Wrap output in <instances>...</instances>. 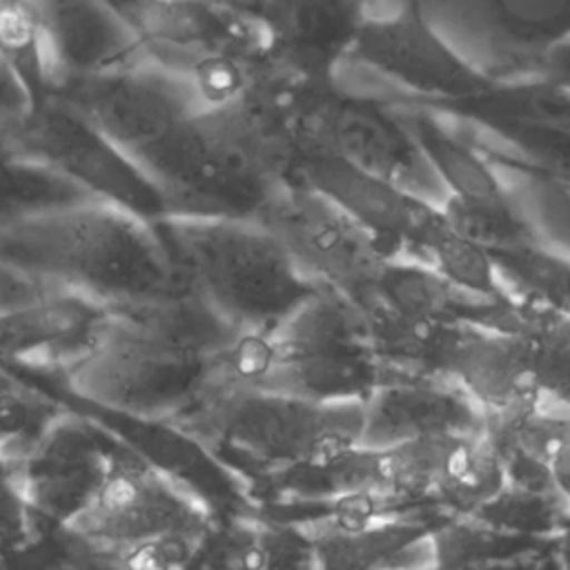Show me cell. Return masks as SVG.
<instances>
[{"label":"cell","mask_w":570,"mask_h":570,"mask_svg":"<svg viewBox=\"0 0 570 570\" xmlns=\"http://www.w3.org/2000/svg\"><path fill=\"white\" fill-rule=\"evenodd\" d=\"M243 336L183 285L151 303L105 309L89 345L58 372L73 396L169 425L198 401Z\"/></svg>","instance_id":"1"},{"label":"cell","mask_w":570,"mask_h":570,"mask_svg":"<svg viewBox=\"0 0 570 570\" xmlns=\"http://www.w3.org/2000/svg\"><path fill=\"white\" fill-rule=\"evenodd\" d=\"M0 263L107 309L151 303L183 287L154 223L107 200L0 227Z\"/></svg>","instance_id":"2"},{"label":"cell","mask_w":570,"mask_h":570,"mask_svg":"<svg viewBox=\"0 0 570 570\" xmlns=\"http://www.w3.org/2000/svg\"><path fill=\"white\" fill-rule=\"evenodd\" d=\"M134 160L156 185L165 216L256 218L292 174L287 154L243 100L196 111Z\"/></svg>","instance_id":"3"},{"label":"cell","mask_w":570,"mask_h":570,"mask_svg":"<svg viewBox=\"0 0 570 570\" xmlns=\"http://www.w3.org/2000/svg\"><path fill=\"white\" fill-rule=\"evenodd\" d=\"M225 370L318 403H363L390 372L356 303L325 285L272 332L245 334L225 356Z\"/></svg>","instance_id":"4"},{"label":"cell","mask_w":570,"mask_h":570,"mask_svg":"<svg viewBox=\"0 0 570 570\" xmlns=\"http://www.w3.org/2000/svg\"><path fill=\"white\" fill-rule=\"evenodd\" d=\"M363 403H318L249 385L225 358L198 401L167 428L212 454H234L276 472L334 461L361 441Z\"/></svg>","instance_id":"5"},{"label":"cell","mask_w":570,"mask_h":570,"mask_svg":"<svg viewBox=\"0 0 570 570\" xmlns=\"http://www.w3.org/2000/svg\"><path fill=\"white\" fill-rule=\"evenodd\" d=\"M151 223L183 285L243 334L272 332L316 289L256 218L160 216Z\"/></svg>","instance_id":"6"},{"label":"cell","mask_w":570,"mask_h":570,"mask_svg":"<svg viewBox=\"0 0 570 570\" xmlns=\"http://www.w3.org/2000/svg\"><path fill=\"white\" fill-rule=\"evenodd\" d=\"M107 2L147 58L194 85L203 109L238 102L267 65L258 18L220 0Z\"/></svg>","instance_id":"7"},{"label":"cell","mask_w":570,"mask_h":570,"mask_svg":"<svg viewBox=\"0 0 570 570\" xmlns=\"http://www.w3.org/2000/svg\"><path fill=\"white\" fill-rule=\"evenodd\" d=\"M332 85L385 105L436 107L488 91L497 82L468 65L412 0H370Z\"/></svg>","instance_id":"8"},{"label":"cell","mask_w":570,"mask_h":570,"mask_svg":"<svg viewBox=\"0 0 570 570\" xmlns=\"http://www.w3.org/2000/svg\"><path fill=\"white\" fill-rule=\"evenodd\" d=\"M416 11L488 80L548 78L570 45V0H412Z\"/></svg>","instance_id":"9"},{"label":"cell","mask_w":570,"mask_h":570,"mask_svg":"<svg viewBox=\"0 0 570 570\" xmlns=\"http://www.w3.org/2000/svg\"><path fill=\"white\" fill-rule=\"evenodd\" d=\"M296 129L301 145L323 147L421 200L439 207L448 198L392 105L345 94L334 85L303 87L296 105Z\"/></svg>","instance_id":"10"},{"label":"cell","mask_w":570,"mask_h":570,"mask_svg":"<svg viewBox=\"0 0 570 570\" xmlns=\"http://www.w3.org/2000/svg\"><path fill=\"white\" fill-rule=\"evenodd\" d=\"M0 149L38 163L100 200L147 220L165 216V203L142 167L96 125L56 96H47L0 138Z\"/></svg>","instance_id":"11"},{"label":"cell","mask_w":570,"mask_h":570,"mask_svg":"<svg viewBox=\"0 0 570 570\" xmlns=\"http://www.w3.org/2000/svg\"><path fill=\"white\" fill-rule=\"evenodd\" d=\"M96 125L131 158L203 111L194 85L145 53L49 91Z\"/></svg>","instance_id":"12"},{"label":"cell","mask_w":570,"mask_h":570,"mask_svg":"<svg viewBox=\"0 0 570 570\" xmlns=\"http://www.w3.org/2000/svg\"><path fill=\"white\" fill-rule=\"evenodd\" d=\"M316 285L347 298L365 287L390 256L330 198L301 180H285L256 216Z\"/></svg>","instance_id":"13"},{"label":"cell","mask_w":570,"mask_h":570,"mask_svg":"<svg viewBox=\"0 0 570 570\" xmlns=\"http://www.w3.org/2000/svg\"><path fill=\"white\" fill-rule=\"evenodd\" d=\"M116 456L98 430L65 410L9 468L38 530L60 532L98 494Z\"/></svg>","instance_id":"14"},{"label":"cell","mask_w":570,"mask_h":570,"mask_svg":"<svg viewBox=\"0 0 570 570\" xmlns=\"http://www.w3.org/2000/svg\"><path fill=\"white\" fill-rule=\"evenodd\" d=\"M430 372L454 381L483 414L510 412L546 396L539 379V345L530 330L443 327Z\"/></svg>","instance_id":"15"},{"label":"cell","mask_w":570,"mask_h":570,"mask_svg":"<svg viewBox=\"0 0 570 570\" xmlns=\"http://www.w3.org/2000/svg\"><path fill=\"white\" fill-rule=\"evenodd\" d=\"M289 180H301L330 198L379 243L385 256H410L419 234L439 209L307 142L298 147Z\"/></svg>","instance_id":"16"},{"label":"cell","mask_w":570,"mask_h":570,"mask_svg":"<svg viewBox=\"0 0 570 570\" xmlns=\"http://www.w3.org/2000/svg\"><path fill=\"white\" fill-rule=\"evenodd\" d=\"M483 410L441 374L387 372L363 401V448H392L430 436H481Z\"/></svg>","instance_id":"17"},{"label":"cell","mask_w":570,"mask_h":570,"mask_svg":"<svg viewBox=\"0 0 570 570\" xmlns=\"http://www.w3.org/2000/svg\"><path fill=\"white\" fill-rule=\"evenodd\" d=\"M367 4L370 0H267L258 22L269 67L298 85H332Z\"/></svg>","instance_id":"18"},{"label":"cell","mask_w":570,"mask_h":570,"mask_svg":"<svg viewBox=\"0 0 570 570\" xmlns=\"http://www.w3.org/2000/svg\"><path fill=\"white\" fill-rule=\"evenodd\" d=\"M38 31L49 91L125 62L142 51L107 0H24Z\"/></svg>","instance_id":"19"},{"label":"cell","mask_w":570,"mask_h":570,"mask_svg":"<svg viewBox=\"0 0 570 570\" xmlns=\"http://www.w3.org/2000/svg\"><path fill=\"white\" fill-rule=\"evenodd\" d=\"M301 530L316 570H407L434 563V528L423 521L338 512Z\"/></svg>","instance_id":"20"},{"label":"cell","mask_w":570,"mask_h":570,"mask_svg":"<svg viewBox=\"0 0 570 570\" xmlns=\"http://www.w3.org/2000/svg\"><path fill=\"white\" fill-rule=\"evenodd\" d=\"M412 131L448 198L468 203L510 200L497 165L448 114L423 105H392Z\"/></svg>","instance_id":"21"},{"label":"cell","mask_w":570,"mask_h":570,"mask_svg":"<svg viewBox=\"0 0 570 570\" xmlns=\"http://www.w3.org/2000/svg\"><path fill=\"white\" fill-rule=\"evenodd\" d=\"M548 537L459 517L434 528V563L441 570H539Z\"/></svg>","instance_id":"22"},{"label":"cell","mask_w":570,"mask_h":570,"mask_svg":"<svg viewBox=\"0 0 570 570\" xmlns=\"http://www.w3.org/2000/svg\"><path fill=\"white\" fill-rule=\"evenodd\" d=\"M490 256L514 305L543 316L570 318V256L541 240L490 252Z\"/></svg>","instance_id":"23"},{"label":"cell","mask_w":570,"mask_h":570,"mask_svg":"<svg viewBox=\"0 0 570 570\" xmlns=\"http://www.w3.org/2000/svg\"><path fill=\"white\" fill-rule=\"evenodd\" d=\"M470 138L497 165L499 174L508 185L510 196L514 198L517 207L534 229L537 238L570 256V183L559 180L546 171H539L499 151L497 147L476 140L474 136Z\"/></svg>","instance_id":"24"},{"label":"cell","mask_w":570,"mask_h":570,"mask_svg":"<svg viewBox=\"0 0 570 570\" xmlns=\"http://www.w3.org/2000/svg\"><path fill=\"white\" fill-rule=\"evenodd\" d=\"M410 258L423 261L445 281H450L461 292L492 301V303H512L499 281L492 256L481 245L461 236L436 209L430 223L419 234Z\"/></svg>","instance_id":"25"},{"label":"cell","mask_w":570,"mask_h":570,"mask_svg":"<svg viewBox=\"0 0 570 570\" xmlns=\"http://www.w3.org/2000/svg\"><path fill=\"white\" fill-rule=\"evenodd\" d=\"M87 200L100 198L38 163L0 149V227Z\"/></svg>","instance_id":"26"},{"label":"cell","mask_w":570,"mask_h":570,"mask_svg":"<svg viewBox=\"0 0 570 570\" xmlns=\"http://www.w3.org/2000/svg\"><path fill=\"white\" fill-rule=\"evenodd\" d=\"M65 407L0 361V461H16Z\"/></svg>","instance_id":"27"},{"label":"cell","mask_w":570,"mask_h":570,"mask_svg":"<svg viewBox=\"0 0 570 570\" xmlns=\"http://www.w3.org/2000/svg\"><path fill=\"white\" fill-rule=\"evenodd\" d=\"M439 209L461 236L470 238L488 252L539 240L534 229L517 207L514 198L503 203H468L445 198Z\"/></svg>","instance_id":"28"},{"label":"cell","mask_w":570,"mask_h":570,"mask_svg":"<svg viewBox=\"0 0 570 570\" xmlns=\"http://www.w3.org/2000/svg\"><path fill=\"white\" fill-rule=\"evenodd\" d=\"M0 51L31 94L33 105L49 96L40 40L24 0L0 2Z\"/></svg>","instance_id":"29"},{"label":"cell","mask_w":570,"mask_h":570,"mask_svg":"<svg viewBox=\"0 0 570 570\" xmlns=\"http://www.w3.org/2000/svg\"><path fill=\"white\" fill-rule=\"evenodd\" d=\"M38 534V525L18 490L9 463L0 461V561L22 552Z\"/></svg>","instance_id":"30"},{"label":"cell","mask_w":570,"mask_h":570,"mask_svg":"<svg viewBox=\"0 0 570 570\" xmlns=\"http://www.w3.org/2000/svg\"><path fill=\"white\" fill-rule=\"evenodd\" d=\"M33 107L31 94L0 51V138Z\"/></svg>","instance_id":"31"},{"label":"cell","mask_w":570,"mask_h":570,"mask_svg":"<svg viewBox=\"0 0 570 570\" xmlns=\"http://www.w3.org/2000/svg\"><path fill=\"white\" fill-rule=\"evenodd\" d=\"M546 470H548V479L554 494L559 497L561 505L570 514V428L563 430L552 443L548 452Z\"/></svg>","instance_id":"32"},{"label":"cell","mask_w":570,"mask_h":570,"mask_svg":"<svg viewBox=\"0 0 570 570\" xmlns=\"http://www.w3.org/2000/svg\"><path fill=\"white\" fill-rule=\"evenodd\" d=\"M525 330L539 332L541 336H546L550 343H554L557 347H561L570 356V318L543 316V314L530 312Z\"/></svg>","instance_id":"33"},{"label":"cell","mask_w":570,"mask_h":570,"mask_svg":"<svg viewBox=\"0 0 570 570\" xmlns=\"http://www.w3.org/2000/svg\"><path fill=\"white\" fill-rule=\"evenodd\" d=\"M548 78L559 80V82L570 80V45H566L563 49H559V51H557V56H554V58H552V62H550Z\"/></svg>","instance_id":"34"},{"label":"cell","mask_w":570,"mask_h":570,"mask_svg":"<svg viewBox=\"0 0 570 570\" xmlns=\"http://www.w3.org/2000/svg\"><path fill=\"white\" fill-rule=\"evenodd\" d=\"M220 2L234 7V9L243 11V13H249V16H254V18H258L261 11H263V7L267 4V0H220Z\"/></svg>","instance_id":"35"},{"label":"cell","mask_w":570,"mask_h":570,"mask_svg":"<svg viewBox=\"0 0 570 570\" xmlns=\"http://www.w3.org/2000/svg\"><path fill=\"white\" fill-rule=\"evenodd\" d=\"M407 570H441L436 563H432V566H421V568H407Z\"/></svg>","instance_id":"36"},{"label":"cell","mask_w":570,"mask_h":570,"mask_svg":"<svg viewBox=\"0 0 570 570\" xmlns=\"http://www.w3.org/2000/svg\"><path fill=\"white\" fill-rule=\"evenodd\" d=\"M557 82H559V80H557ZM561 85H566V87L570 89V80H566V82H561Z\"/></svg>","instance_id":"37"},{"label":"cell","mask_w":570,"mask_h":570,"mask_svg":"<svg viewBox=\"0 0 570 570\" xmlns=\"http://www.w3.org/2000/svg\"><path fill=\"white\" fill-rule=\"evenodd\" d=\"M0 2H2V0H0Z\"/></svg>","instance_id":"38"}]
</instances>
